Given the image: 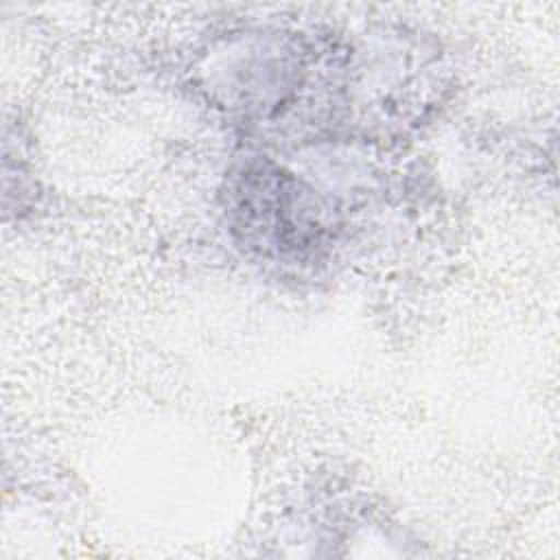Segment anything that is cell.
Listing matches in <instances>:
<instances>
[{
    "label": "cell",
    "mask_w": 560,
    "mask_h": 560,
    "mask_svg": "<svg viewBox=\"0 0 560 560\" xmlns=\"http://www.w3.org/2000/svg\"><path fill=\"white\" fill-rule=\"evenodd\" d=\"M234 192L238 228L254 245L287 254L319 243L322 214L295 179L276 168H247Z\"/></svg>",
    "instance_id": "obj_1"
}]
</instances>
